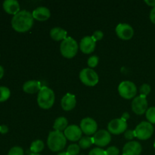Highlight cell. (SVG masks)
I'll return each mask as SVG.
<instances>
[{
    "label": "cell",
    "mask_w": 155,
    "mask_h": 155,
    "mask_svg": "<svg viewBox=\"0 0 155 155\" xmlns=\"http://www.w3.org/2000/svg\"><path fill=\"white\" fill-rule=\"evenodd\" d=\"M33 15L26 10L20 11L14 15L12 19V26L14 30L19 33H24L31 29L33 24Z\"/></svg>",
    "instance_id": "obj_1"
},
{
    "label": "cell",
    "mask_w": 155,
    "mask_h": 155,
    "mask_svg": "<svg viewBox=\"0 0 155 155\" xmlns=\"http://www.w3.org/2000/svg\"><path fill=\"white\" fill-rule=\"evenodd\" d=\"M48 147L51 151L57 152L64 148L67 144V139L64 134L59 131L50 132L47 139Z\"/></svg>",
    "instance_id": "obj_2"
},
{
    "label": "cell",
    "mask_w": 155,
    "mask_h": 155,
    "mask_svg": "<svg viewBox=\"0 0 155 155\" xmlns=\"http://www.w3.org/2000/svg\"><path fill=\"white\" fill-rule=\"evenodd\" d=\"M54 93L50 88L42 86L38 93L37 102L39 107L42 109H49L54 103Z\"/></svg>",
    "instance_id": "obj_3"
},
{
    "label": "cell",
    "mask_w": 155,
    "mask_h": 155,
    "mask_svg": "<svg viewBox=\"0 0 155 155\" xmlns=\"http://www.w3.org/2000/svg\"><path fill=\"white\" fill-rule=\"evenodd\" d=\"M60 51L64 58H72L78 51V44L75 39L71 37H68L61 43Z\"/></svg>",
    "instance_id": "obj_4"
},
{
    "label": "cell",
    "mask_w": 155,
    "mask_h": 155,
    "mask_svg": "<svg viewBox=\"0 0 155 155\" xmlns=\"http://www.w3.org/2000/svg\"><path fill=\"white\" fill-rule=\"evenodd\" d=\"M135 133L136 138L140 140H147L151 138L154 133V127L149 122L143 121L136 127Z\"/></svg>",
    "instance_id": "obj_5"
},
{
    "label": "cell",
    "mask_w": 155,
    "mask_h": 155,
    "mask_svg": "<svg viewBox=\"0 0 155 155\" xmlns=\"http://www.w3.org/2000/svg\"><path fill=\"white\" fill-rule=\"evenodd\" d=\"M118 92L120 96L125 99H131L136 95L137 88L133 82L124 81L118 86Z\"/></svg>",
    "instance_id": "obj_6"
},
{
    "label": "cell",
    "mask_w": 155,
    "mask_h": 155,
    "mask_svg": "<svg viewBox=\"0 0 155 155\" xmlns=\"http://www.w3.org/2000/svg\"><path fill=\"white\" fill-rule=\"evenodd\" d=\"M80 79L82 83L87 86H94L98 83V75L91 68H85L80 73Z\"/></svg>",
    "instance_id": "obj_7"
},
{
    "label": "cell",
    "mask_w": 155,
    "mask_h": 155,
    "mask_svg": "<svg viewBox=\"0 0 155 155\" xmlns=\"http://www.w3.org/2000/svg\"><path fill=\"white\" fill-rule=\"evenodd\" d=\"M132 109L135 114L138 115H142L148 110V101L146 97L139 95L136 97L132 102Z\"/></svg>",
    "instance_id": "obj_8"
},
{
    "label": "cell",
    "mask_w": 155,
    "mask_h": 155,
    "mask_svg": "<svg viewBox=\"0 0 155 155\" xmlns=\"http://www.w3.org/2000/svg\"><path fill=\"white\" fill-rule=\"evenodd\" d=\"M92 138L93 144L98 145L99 147H105L108 145L111 141V136L110 133L107 130H101L96 132L94 134Z\"/></svg>",
    "instance_id": "obj_9"
},
{
    "label": "cell",
    "mask_w": 155,
    "mask_h": 155,
    "mask_svg": "<svg viewBox=\"0 0 155 155\" xmlns=\"http://www.w3.org/2000/svg\"><path fill=\"white\" fill-rule=\"evenodd\" d=\"M127 122L123 120L121 118L112 120L107 125L108 132L114 135H120L121 133H125L127 131Z\"/></svg>",
    "instance_id": "obj_10"
},
{
    "label": "cell",
    "mask_w": 155,
    "mask_h": 155,
    "mask_svg": "<svg viewBox=\"0 0 155 155\" xmlns=\"http://www.w3.org/2000/svg\"><path fill=\"white\" fill-rule=\"evenodd\" d=\"M80 129L82 132L84 133L87 136L94 135L96 133V130L98 129V124L96 121L92 118L86 117L82 120L80 122Z\"/></svg>",
    "instance_id": "obj_11"
},
{
    "label": "cell",
    "mask_w": 155,
    "mask_h": 155,
    "mask_svg": "<svg viewBox=\"0 0 155 155\" xmlns=\"http://www.w3.org/2000/svg\"><path fill=\"white\" fill-rule=\"evenodd\" d=\"M117 35L119 38L124 40H129L132 39L134 35L133 28L127 24H119L116 27Z\"/></svg>",
    "instance_id": "obj_12"
},
{
    "label": "cell",
    "mask_w": 155,
    "mask_h": 155,
    "mask_svg": "<svg viewBox=\"0 0 155 155\" xmlns=\"http://www.w3.org/2000/svg\"><path fill=\"white\" fill-rule=\"evenodd\" d=\"M82 133L83 132L80 127L76 125H71L67 127L64 134L68 140L72 141V142H77V141L81 139Z\"/></svg>",
    "instance_id": "obj_13"
},
{
    "label": "cell",
    "mask_w": 155,
    "mask_h": 155,
    "mask_svg": "<svg viewBox=\"0 0 155 155\" xmlns=\"http://www.w3.org/2000/svg\"><path fill=\"white\" fill-rule=\"evenodd\" d=\"M142 151V145L139 142L136 141H131L124 145L122 155H140Z\"/></svg>",
    "instance_id": "obj_14"
},
{
    "label": "cell",
    "mask_w": 155,
    "mask_h": 155,
    "mask_svg": "<svg viewBox=\"0 0 155 155\" xmlns=\"http://www.w3.org/2000/svg\"><path fill=\"white\" fill-rule=\"evenodd\" d=\"M96 42L92 36H85L81 39L80 43V48L82 52L85 54H90L93 52L95 48Z\"/></svg>",
    "instance_id": "obj_15"
},
{
    "label": "cell",
    "mask_w": 155,
    "mask_h": 155,
    "mask_svg": "<svg viewBox=\"0 0 155 155\" xmlns=\"http://www.w3.org/2000/svg\"><path fill=\"white\" fill-rule=\"evenodd\" d=\"M76 104H77V100L75 95L72 94H66L61 99V107L66 111L73 110L75 107Z\"/></svg>",
    "instance_id": "obj_16"
},
{
    "label": "cell",
    "mask_w": 155,
    "mask_h": 155,
    "mask_svg": "<svg viewBox=\"0 0 155 155\" xmlns=\"http://www.w3.org/2000/svg\"><path fill=\"white\" fill-rule=\"evenodd\" d=\"M34 19L39 21H47L51 16V13L48 8L46 7H39L35 9L32 13Z\"/></svg>",
    "instance_id": "obj_17"
},
{
    "label": "cell",
    "mask_w": 155,
    "mask_h": 155,
    "mask_svg": "<svg viewBox=\"0 0 155 155\" xmlns=\"http://www.w3.org/2000/svg\"><path fill=\"white\" fill-rule=\"evenodd\" d=\"M3 8L9 15H15L20 12V5L16 0H5L3 2Z\"/></svg>",
    "instance_id": "obj_18"
},
{
    "label": "cell",
    "mask_w": 155,
    "mask_h": 155,
    "mask_svg": "<svg viewBox=\"0 0 155 155\" xmlns=\"http://www.w3.org/2000/svg\"><path fill=\"white\" fill-rule=\"evenodd\" d=\"M42 86L39 81L36 80H30L26 82L23 86V90L25 92L29 94H34L39 92Z\"/></svg>",
    "instance_id": "obj_19"
},
{
    "label": "cell",
    "mask_w": 155,
    "mask_h": 155,
    "mask_svg": "<svg viewBox=\"0 0 155 155\" xmlns=\"http://www.w3.org/2000/svg\"><path fill=\"white\" fill-rule=\"evenodd\" d=\"M50 36L51 39L55 41L64 40L67 37V32L61 27H54L50 31Z\"/></svg>",
    "instance_id": "obj_20"
},
{
    "label": "cell",
    "mask_w": 155,
    "mask_h": 155,
    "mask_svg": "<svg viewBox=\"0 0 155 155\" xmlns=\"http://www.w3.org/2000/svg\"><path fill=\"white\" fill-rule=\"evenodd\" d=\"M68 120L65 117H60L57 118L55 120L53 128H54V131L61 132L63 130H66V128L68 127Z\"/></svg>",
    "instance_id": "obj_21"
},
{
    "label": "cell",
    "mask_w": 155,
    "mask_h": 155,
    "mask_svg": "<svg viewBox=\"0 0 155 155\" xmlns=\"http://www.w3.org/2000/svg\"><path fill=\"white\" fill-rule=\"evenodd\" d=\"M44 149V143L41 140H36L32 142L30 145V151L33 154H38Z\"/></svg>",
    "instance_id": "obj_22"
},
{
    "label": "cell",
    "mask_w": 155,
    "mask_h": 155,
    "mask_svg": "<svg viewBox=\"0 0 155 155\" xmlns=\"http://www.w3.org/2000/svg\"><path fill=\"white\" fill-rule=\"evenodd\" d=\"M92 144H93L92 138L86 136V137L81 138V139L79 142V146L83 148V149H87L89 147L92 146Z\"/></svg>",
    "instance_id": "obj_23"
},
{
    "label": "cell",
    "mask_w": 155,
    "mask_h": 155,
    "mask_svg": "<svg viewBox=\"0 0 155 155\" xmlns=\"http://www.w3.org/2000/svg\"><path fill=\"white\" fill-rule=\"evenodd\" d=\"M10 95L11 92L8 88L5 86H0V102H3L8 99Z\"/></svg>",
    "instance_id": "obj_24"
},
{
    "label": "cell",
    "mask_w": 155,
    "mask_h": 155,
    "mask_svg": "<svg viewBox=\"0 0 155 155\" xmlns=\"http://www.w3.org/2000/svg\"><path fill=\"white\" fill-rule=\"evenodd\" d=\"M146 118L150 124H155V107H151L147 110Z\"/></svg>",
    "instance_id": "obj_25"
},
{
    "label": "cell",
    "mask_w": 155,
    "mask_h": 155,
    "mask_svg": "<svg viewBox=\"0 0 155 155\" xmlns=\"http://www.w3.org/2000/svg\"><path fill=\"white\" fill-rule=\"evenodd\" d=\"M80 147L77 144L69 145L67 149V154L68 155H77L80 152Z\"/></svg>",
    "instance_id": "obj_26"
},
{
    "label": "cell",
    "mask_w": 155,
    "mask_h": 155,
    "mask_svg": "<svg viewBox=\"0 0 155 155\" xmlns=\"http://www.w3.org/2000/svg\"><path fill=\"white\" fill-rule=\"evenodd\" d=\"M151 86H150L148 84H147V83H145V84H143L140 87V90H139L140 95L146 97L147 95H149V93L151 92Z\"/></svg>",
    "instance_id": "obj_27"
},
{
    "label": "cell",
    "mask_w": 155,
    "mask_h": 155,
    "mask_svg": "<svg viewBox=\"0 0 155 155\" xmlns=\"http://www.w3.org/2000/svg\"><path fill=\"white\" fill-rule=\"evenodd\" d=\"M24 150L22 148L19 146H15L13 147L10 149L9 151L8 154V155H24Z\"/></svg>",
    "instance_id": "obj_28"
},
{
    "label": "cell",
    "mask_w": 155,
    "mask_h": 155,
    "mask_svg": "<svg viewBox=\"0 0 155 155\" xmlns=\"http://www.w3.org/2000/svg\"><path fill=\"white\" fill-rule=\"evenodd\" d=\"M98 61H99V59H98V56L96 55L91 56V57L88 59V65H89V67H90V68H95V67L98 65Z\"/></svg>",
    "instance_id": "obj_29"
},
{
    "label": "cell",
    "mask_w": 155,
    "mask_h": 155,
    "mask_svg": "<svg viewBox=\"0 0 155 155\" xmlns=\"http://www.w3.org/2000/svg\"><path fill=\"white\" fill-rule=\"evenodd\" d=\"M107 155H119L120 150L115 146H110L106 150Z\"/></svg>",
    "instance_id": "obj_30"
},
{
    "label": "cell",
    "mask_w": 155,
    "mask_h": 155,
    "mask_svg": "<svg viewBox=\"0 0 155 155\" xmlns=\"http://www.w3.org/2000/svg\"><path fill=\"white\" fill-rule=\"evenodd\" d=\"M89 155H107V154H106V151L100 148H95L89 152Z\"/></svg>",
    "instance_id": "obj_31"
},
{
    "label": "cell",
    "mask_w": 155,
    "mask_h": 155,
    "mask_svg": "<svg viewBox=\"0 0 155 155\" xmlns=\"http://www.w3.org/2000/svg\"><path fill=\"white\" fill-rule=\"evenodd\" d=\"M124 137L127 140H132V139H133L135 137H136L135 130H127L124 133Z\"/></svg>",
    "instance_id": "obj_32"
},
{
    "label": "cell",
    "mask_w": 155,
    "mask_h": 155,
    "mask_svg": "<svg viewBox=\"0 0 155 155\" xmlns=\"http://www.w3.org/2000/svg\"><path fill=\"white\" fill-rule=\"evenodd\" d=\"M92 37L93 38L94 40H95V42H96V41H99L101 40V39H102V38L104 37V33H103L101 30H96L95 32H94Z\"/></svg>",
    "instance_id": "obj_33"
},
{
    "label": "cell",
    "mask_w": 155,
    "mask_h": 155,
    "mask_svg": "<svg viewBox=\"0 0 155 155\" xmlns=\"http://www.w3.org/2000/svg\"><path fill=\"white\" fill-rule=\"evenodd\" d=\"M150 20L153 24H155V7L153 8L152 10L151 11L150 13Z\"/></svg>",
    "instance_id": "obj_34"
},
{
    "label": "cell",
    "mask_w": 155,
    "mask_h": 155,
    "mask_svg": "<svg viewBox=\"0 0 155 155\" xmlns=\"http://www.w3.org/2000/svg\"><path fill=\"white\" fill-rule=\"evenodd\" d=\"M8 132V128L7 126L5 125H2V126H0V133L2 134H5Z\"/></svg>",
    "instance_id": "obj_35"
},
{
    "label": "cell",
    "mask_w": 155,
    "mask_h": 155,
    "mask_svg": "<svg viewBox=\"0 0 155 155\" xmlns=\"http://www.w3.org/2000/svg\"><path fill=\"white\" fill-rule=\"evenodd\" d=\"M145 2L148 5L152 6V7H155V0H145Z\"/></svg>",
    "instance_id": "obj_36"
},
{
    "label": "cell",
    "mask_w": 155,
    "mask_h": 155,
    "mask_svg": "<svg viewBox=\"0 0 155 155\" xmlns=\"http://www.w3.org/2000/svg\"><path fill=\"white\" fill-rule=\"evenodd\" d=\"M129 118H130V114H129V113H127V112H125V113L122 115V117H121V119H122L123 120L126 121V122H127V120Z\"/></svg>",
    "instance_id": "obj_37"
},
{
    "label": "cell",
    "mask_w": 155,
    "mask_h": 155,
    "mask_svg": "<svg viewBox=\"0 0 155 155\" xmlns=\"http://www.w3.org/2000/svg\"><path fill=\"white\" fill-rule=\"evenodd\" d=\"M4 76V69L2 66H0V80L2 78V77Z\"/></svg>",
    "instance_id": "obj_38"
},
{
    "label": "cell",
    "mask_w": 155,
    "mask_h": 155,
    "mask_svg": "<svg viewBox=\"0 0 155 155\" xmlns=\"http://www.w3.org/2000/svg\"><path fill=\"white\" fill-rule=\"evenodd\" d=\"M58 155H68L67 154V152H61V153H59Z\"/></svg>",
    "instance_id": "obj_39"
},
{
    "label": "cell",
    "mask_w": 155,
    "mask_h": 155,
    "mask_svg": "<svg viewBox=\"0 0 155 155\" xmlns=\"http://www.w3.org/2000/svg\"><path fill=\"white\" fill-rule=\"evenodd\" d=\"M30 155H40V154H33V153H32V154H30Z\"/></svg>",
    "instance_id": "obj_40"
},
{
    "label": "cell",
    "mask_w": 155,
    "mask_h": 155,
    "mask_svg": "<svg viewBox=\"0 0 155 155\" xmlns=\"http://www.w3.org/2000/svg\"><path fill=\"white\" fill-rule=\"evenodd\" d=\"M154 149H155V142H154Z\"/></svg>",
    "instance_id": "obj_41"
},
{
    "label": "cell",
    "mask_w": 155,
    "mask_h": 155,
    "mask_svg": "<svg viewBox=\"0 0 155 155\" xmlns=\"http://www.w3.org/2000/svg\"><path fill=\"white\" fill-rule=\"evenodd\" d=\"M80 155H84V154H80Z\"/></svg>",
    "instance_id": "obj_42"
}]
</instances>
